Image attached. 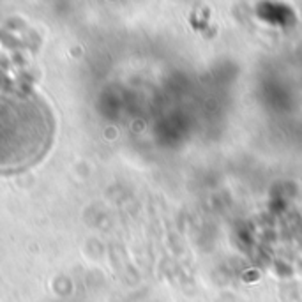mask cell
Returning <instances> with one entry per match:
<instances>
[{"instance_id":"1","label":"cell","mask_w":302,"mask_h":302,"mask_svg":"<svg viewBox=\"0 0 302 302\" xmlns=\"http://www.w3.org/2000/svg\"><path fill=\"white\" fill-rule=\"evenodd\" d=\"M52 124L30 94L0 89V170L30 164L46 149Z\"/></svg>"}]
</instances>
